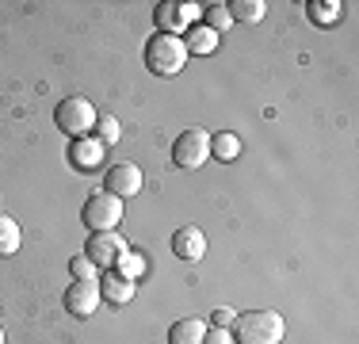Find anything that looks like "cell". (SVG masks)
<instances>
[{"label":"cell","instance_id":"obj_1","mask_svg":"<svg viewBox=\"0 0 359 344\" xmlns=\"http://www.w3.org/2000/svg\"><path fill=\"white\" fill-rule=\"evenodd\" d=\"M229 333H233V344H279L287 333V322L276 310H245L233 317Z\"/></svg>","mask_w":359,"mask_h":344},{"label":"cell","instance_id":"obj_2","mask_svg":"<svg viewBox=\"0 0 359 344\" xmlns=\"http://www.w3.org/2000/svg\"><path fill=\"white\" fill-rule=\"evenodd\" d=\"M145 65H149L157 77H176L180 69L187 65V46H184V39H180V34L157 31L149 42H145Z\"/></svg>","mask_w":359,"mask_h":344},{"label":"cell","instance_id":"obj_3","mask_svg":"<svg viewBox=\"0 0 359 344\" xmlns=\"http://www.w3.org/2000/svg\"><path fill=\"white\" fill-rule=\"evenodd\" d=\"M54 119H57V126H62V131L76 142V138H92V131H96V119H100V115H96V107H92V100L69 96V100L57 103Z\"/></svg>","mask_w":359,"mask_h":344},{"label":"cell","instance_id":"obj_4","mask_svg":"<svg viewBox=\"0 0 359 344\" xmlns=\"http://www.w3.org/2000/svg\"><path fill=\"white\" fill-rule=\"evenodd\" d=\"M81 222L88 226V234H107V230H118L123 222V199L118 195H92L81 211Z\"/></svg>","mask_w":359,"mask_h":344},{"label":"cell","instance_id":"obj_5","mask_svg":"<svg viewBox=\"0 0 359 344\" xmlns=\"http://www.w3.org/2000/svg\"><path fill=\"white\" fill-rule=\"evenodd\" d=\"M172 161L180 168H199L210 161V131H203V126H191V131H184L172 142Z\"/></svg>","mask_w":359,"mask_h":344},{"label":"cell","instance_id":"obj_6","mask_svg":"<svg viewBox=\"0 0 359 344\" xmlns=\"http://www.w3.org/2000/svg\"><path fill=\"white\" fill-rule=\"evenodd\" d=\"M142 168L134 165V161H118V165H111L107 168V176H104V192L107 195H118V199H130V195H138L142 192Z\"/></svg>","mask_w":359,"mask_h":344},{"label":"cell","instance_id":"obj_7","mask_svg":"<svg viewBox=\"0 0 359 344\" xmlns=\"http://www.w3.org/2000/svg\"><path fill=\"white\" fill-rule=\"evenodd\" d=\"M126 253V241L107 230V234H88V245H84V256H88L96 268H115V260Z\"/></svg>","mask_w":359,"mask_h":344},{"label":"cell","instance_id":"obj_8","mask_svg":"<svg viewBox=\"0 0 359 344\" xmlns=\"http://www.w3.org/2000/svg\"><path fill=\"white\" fill-rule=\"evenodd\" d=\"M100 306V279H73L65 291V310L73 317H92Z\"/></svg>","mask_w":359,"mask_h":344},{"label":"cell","instance_id":"obj_9","mask_svg":"<svg viewBox=\"0 0 359 344\" xmlns=\"http://www.w3.org/2000/svg\"><path fill=\"white\" fill-rule=\"evenodd\" d=\"M199 15H203L199 4H172V0H168V4L157 8V23H161V31H165V34H176L180 27H187L191 20H199Z\"/></svg>","mask_w":359,"mask_h":344},{"label":"cell","instance_id":"obj_10","mask_svg":"<svg viewBox=\"0 0 359 344\" xmlns=\"http://www.w3.org/2000/svg\"><path fill=\"white\" fill-rule=\"evenodd\" d=\"M69 161H73V168H81V172H96L104 165V142H100V138H76L73 150H69Z\"/></svg>","mask_w":359,"mask_h":344},{"label":"cell","instance_id":"obj_11","mask_svg":"<svg viewBox=\"0 0 359 344\" xmlns=\"http://www.w3.org/2000/svg\"><path fill=\"white\" fill-rule=\"evenodd\" d=\"M172 253L180 260H199L203 253H207V237H203L199 226H180L172 234Z\"/></svg>","mask_w":359,"mask_h":344},{"label":"cell","instance_id":"obj_12","mask_svg":"<svg viewBox=\"0 0 359 344\" xmlns=\"http://www.w3.org/2000/svg\"><path fill=\"white\" fill-rule=\"evenodd\" d=\"M134 295H138V283H134V279H126V275H118V272H107L104 279H100V298H107L111 306L130 303Z\"/></svg>","mask_w":359,"mask_h":344},{"label":"cell","instance_id":"obj_13","mask_svg":"<svg viewBox=\"0 0 359 344\" xmlns=\"http://www.w3.org/2000/svg\"><path fill=\"white\" fill-rule=\"evenodd\" d=\"M203 337H207V322L199 317H180L168 329V344H203Z\"/></svg>","mask_w":359,"mask_h":344},{"label":"cell","instance_id":"obj_14","mask_svg":"<svg viewBox=\"0 0 359 344\" xmlns=\"http://www.w3.org/2000/svg\"><path fill=\"white\" fill-rule=\"evenodd\" d=\"M226 12L233 23H260L264 12H268V4H264V0H229Z\"/></svg>","mask_w":359,"mask_h":344},{"label":"cell","instance_id":"obj_15","mask_svg":"<svg viewBox=\"0 0 359 344\" xmlns=\"http://www.w3.org/2000/svg\"><path fill=\"white\" fill-rule=\"evenodd\" d=\"M237 153H241V138H237L233 131L210 134V157L215 161H237Z\"/></svg>","mask_w":359,"mask_h":344},{"label":"cell","instance_id":"obj_16","mask_svg":"<svg viewBox=\"0 0 359 344\" xmlns=\"http://www.w3.org/2000/svg\"><path fill=\"white\" fill-rule=\"evenodd\" d=\"M184 46H187V54H210V50L218 46V31L191 27V31H187V39H184Z\"/></svg>","mask_w":359,"mask_h":344},{"label":"cell","instance_id":"obj_17","mask_svg":"<svg viewBox=\"0 0 359 344\" xmlns=\"http://www.w3.org/2000/svg\"><path fill=\"white\" fill-rule=\"evenodd\" d=\"M20 222L15 218H8V214H0V256H12V253H20Z\"/></svg>","mask_w":359,"mask_h":344},{"label":"cell","instance_id":"obj_18","mask_svg":"<svg viewBox=\"0 0 359 344\" xmlns=\"http://www.w3.org/2000/svg\"><path fill=\"white\" fill-rule=\"evenodd\" d=\"M111 272L126 275V279H138V275L145 272V256H142V253H134V249H126V253L115 260V268H111Z\"/></svg>","mask_w":359,"mask_h":344},{"label":"cell","instance_id":"obj_19","mask_svg":"<svg viewBox=\"0 0 359 344\" xmlns=\"http://www.w3.org/2000/svg\"><path fill=\"white\" fill-rule=\"evenodd\" d=\"M203 20H207V23H203V27H210V31H226L229 27V23H233V20H229V12H226V4H210V8H203Z\"/></svg>","mask_w":359,"mask_h":344},{"label":"cell","instance_id":"obj_20","mask_svg":"<svg viewBox=\"0 0 359 344\" xmlns=\"http://www.w3.org/2000/svg\"><path fill=\"white\" fill-rule=\"evenodd\" d=\"M96 131H100V142L104 145H111V142H118V119H111V115H104V119H96Z\"/></svg>","mask_w":359,"mask_h":344},{"label":"cell","instance_id":"obj_21","mask_svg":"<svg viewBox=\"0 0 359 344\" xmlns=\"http://www.w3.org/2000/svg\"><path fill=\"white\" fill-rule=\"evenodd\" d=\"M92 272H96V264H92L88 256H73V260H69V275H73V279H96Z\"/></svg>","mask_w":359,"mask_h":344},{"label":"cell","instance_id":"obj_22","mask_svg":"<svg viewBox=\"0 0 359 344\" xmlns=\"http://www.w3.org/2000/svg\"><path fill=\"white\" fill-rule=\"evenodd\" d=\"M310 8H313V15H318L321 23H329V20L340 15V4H329V0H318V4H310Z\"/></svg>","mask_w":359,"mask_h":344},{"label":"cell","instance_id":"obj_23","mask_svg":"<svg viewBox=\"0 0 359 344\" xmlns=\"http://www.w3.org/2000/svg\"><path fill=\"white\" fill-rule=\"evenodd\" d=\"M203 344H233V333H229V329H218V325H210L207 337H203Z\"/></svg>","mask_w":359,"mask_h":344},{"label":"cell","instance_id":"obj_24","mask_svg":"<svg viewBox=\"0 0 359 344\" xmlns=\"http://www.w3.org/2000/svg\"><path fill=\"white\" fill-rule=\"evenodd\" d=\"M233 310H229V306H218L215 310V314H210V325H218V329H229V325H233Z\"/></svg>","mask_w":359,"mask_h":344},{"label":"cell","instance_id":"obj_25","mask_svg":"<svg viewBox=\"0 0 359 344\" xmlns=\"http://www.w3.org/2000/svg\"><path fill=\"white\" fill-rule=\"evenodd\" d=\"M0 344H4V329H0Z\"/></svg>","mask_w":359,"mask_h":344}]
</instances>
